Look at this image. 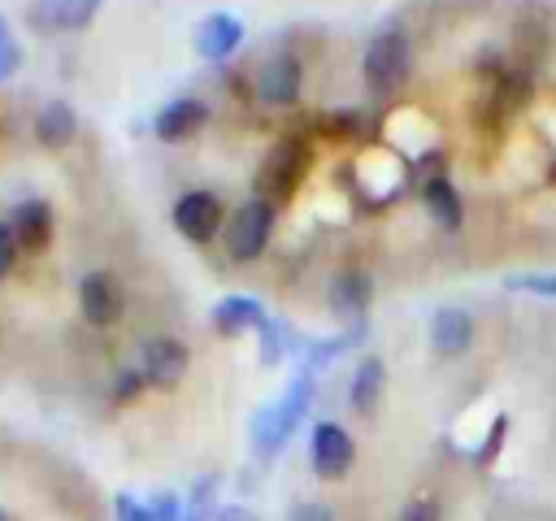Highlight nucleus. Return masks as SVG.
Returning <instances> with one entry per match:
<instances>
[{"label": "nucleus", "mask_w": 556, "mask_h": 521, "mask_svg": "<svg viewBox=\"0 0 556 521\" xmlns=\"http://www.w3.org/2000/svg\"><path fill=\"white\" fill-rule=\"evenodd\" d=\"M308 460L321 482H339V478H348V469L356 460V443L339 421H317L308 434Z\"/></svg>", "instance_id": "20e7f679"}, {"label": "nucleus", "mask_w": 556, "mask_h": 521, "mask_svg": "<svg viewBox=\"0 0 556 521\" xmlns=\"http://www.w3.org/2000/svg\"><path fill=\"white\" fill-rule=\"evenodd\" d=\"M300 82H304V69L291 52H274L261 61L256 69V100L265 109H287L300 100Z\"/></svg>", "instance_id": "423d86ee"}, {"label": "nucleus", "mask_w": 556, "mask_h": 521, "mask_svg": "<svg viewBox=\"0 0 556 521\" xmlns=\"http://www.w3.org/2000/svg\"><path fill=\"white\" fill-rule=\"evenodd\" d=\"M74 135H78V117H74V109H70L65 100H52V104L39 109V117H35V139H39L43 148H65Z\"/></svg>", "instance_id": "6ab92c4d"}, {"label": "nucleus", "mask_w": 556, "mask_h": 521, "mask_svg": "<svg viewBox=\"0 0 556 521\" xmlns=\"http://www.w3.org/2000/svg\"><path fill=\"white\" fill-rule=\"evenodd\" d=\"M182 521H204V517H200V512H191V517H182Z\"/></svg>", "instance_id": "c756f323"}, {"label": "nucleus", "mask_w": 556, "mask_h": 521, "mask_svg": "<svg viewBox=\"0 0 556 521\" xmlns=\"http://www.w3.org/2000/svg\"><path fill=\"white\" fill-rule=\"evenodd\" d=\"M308 404H313V373L304 369V373L291 378V386H287V395L278 404H269V408L256 412V421H252V447H256V456L269 460L291 439V430L304 421Z\"/></svg>", "instance_id": "f257e3e1"}, {"label": "nucleus", "mask_w": 556, "mask_h": 521, "mask_svg": "<svg viewBox=\"0 0 556 521\" xmlns=\"http://www.w3.org/2000/svg\"><path fill=\"white\" fill-rule=\"evenodd\" d=\"M395 521H443V508H439V499L417 495V499H408V504L400 508V517H395Z\"/></svg>", "instance_id": "4be33fe9"}, {"label": "nucleus", "mask_w": 556, "mask_h": 521, "mask_svg": "<svg viewBox=\"0 0 556 521\" xmlns=\"http://www.w3.org/2000/svg\"><path fill=\"white\" fill-rule=\"evenodd\" d=\"M13 239L26 252H43L52 243V208L43 200H26L13 213Z\"/></svg>", "instance_id": "2eb2a0df"}, {"label": "nucleus", "mask_w": 556, "mask_h": 521, "mask_svg": "<svg viewBox=\"0 0 556 521\" xmlns=\"http://www.w3.org/2000/svg\"><path fill=\"white\" fill-rule=\"evenodd\" d=\"M100 0H39L35 4V26H52V30H83L91 17H96Z\"/></svg>", "instance_id": "f3484780"}, {"label": "nucleus", "mask_w": 556, "mask_h": 521, "mask_svg": "<svg viewBox=\"0 0 556 521\" xmlns=\"http://www.w3.org/2000/svg\"><path fill=\"white\" fill-rule=\"evenodd\" d=\"M187 365H191L187 343H178V339H169V334H156V339H148V343L139 347V373H143L148 386L174 391V386L182 382Z\"/></svg>", "instance_id": "39448f33"}, {"label": "nucleus", "mask_w": 556, "mask_h": 521, "mask_svg": "<svg viewBox=\"0 0 556 521\" xmlns=\"http://www.w3.org/2000/svg\"><path fill=\"white\" fill-rule=\"evenodd\" d=\"M256 334H261V365H278V360L287 356V343H291V326L269 317V321H265Z\"/></svg>", "instance_id": "aec40b11"}, {"label": "nucleus", "mask_w": 556, "mask_h": 521, "mask_svg": "<svg viewBox=\"0 0 556 521\" xmlns=\"http://www.w3.org/2000/svg\"><path fill=\"white\" fill-rule=\"evenodd\" d=\"M78 308H83V317H87L91 326H113V321H122V313H126V295H122V287H117L113 274L91 269V274H83V282H78Z\"/></svg>", "instance_id": "0eeeda50"}, {"label": "nucleus", "mask_w": 556, "mask_h": 521, "mask_svg": "<svg viewBox=\"0 0 556 521\" xmlns=\"http://www.w3.org/2000/svg\"><path fill=\"white\" fill-rule=\"evenodd\" d=\"M421 204H426V213L443 226V230H456L460 221H465V208H460V191L452 187V178H430V182H421Z\"/></svg>", "instance_id": "a211bd4d"}, {"label": "nucleus", "mask_w": 556, "mask_h": 521, "mask_svg": "<svg viewBox=\"0 0 556 521\" xmlns=\"http://www.w3.org/2000/svg\"><path fill=\"white\" fill-rule=\"evenodd\" d=\"M469 343H473V317L465 308L447 304V308H439L430 317V347H434V356H443V360L465 356Z\"/></svg>", "instance_id": "9b49d317"}, {"label": "nucleus", "mask_w": 556, "mask_h": 521, "mask_svg": "<svg viewBox=\"0 0 556 521\" xmlns=\"http://www.w3.org/2000/svg\"><path fill=\"white\" fill-rule=\"evenodd\" d=\"M504 430H508V417H495V421H491V434H486L482 447L473 452L478 465H491V460H495V452H500V443H504Z\"/></svg>", "instance_id": "393cba45"}, {"label": "nucleus", "mask_w": 556, "mask_h": 521, "mask_svg": "<svg viewBox=\"0 0 556 521\" xmlns=\"http://www.w3.org/2000/svg\"><path fill=\"white\" fill-rule=\"evenodd\" d=\"M287 521H334V508L326 499H300L287 508Z\"/></svg>", "instance_id": "5701e85b"}, {"label": "nucleus", "mask_w": 556, "mask_h": 521, "mask_svg": "<svg viewBox=\"0 0 556 521\" xmlns=\"http://www.w3.org/2000/svg\"><path fill=\"white\" fill-rule=\"evenodd\" d=\"M300 169H304V148H300L295 139H278V148H269V156H265V165H261V178H256L261 191H265V200L287 195V191L295 187Z\"/></svg>", "instance_id": "9d476101"}, {"label": "nucleus", "mask_w": 556, "mask_h": 521, "mask_svg": "<svg viewBox=\"0 0 556 521\" xmlns=\"http://www.w3.org/2000/svg\"><path fill=\"white\" fill-rule=\"evenodd\" d=\"M13 260H17V239H13V226L0 221V278L13 269Z\"/></svg>", "instance_id": "cd10ccee"}, {"label": "nucleus", "mask_w": 556, "mask_h": 521, "mask_svg": "<svg viewBox=\"0 0 556 521\" xmlns=\"http://www.w3.org/2000/svg\"><path fill=\"white\" fill-rule=\"evenodd\" d=\"M113 508H117V521H152V508L139 504L135 495H117Z\"/></svg>", "instance_id": "bb28decb"}, {"label": "nucleus", "mask_w": 556, "mask_h": 521, "mask_svg": "<svg viewBox=\"0 0 556 521\" xmlns=\"http://www.w3.org/2000/svg\"><path fill=\"white\" fill-rule=\"evenodd\" d=\"M269 321L265 304L256 295H226L213 304V326L217 334H243V330H261Z\"/></svg>", "instance_id": "4468645a"}, {"label": "nucleus", "mask_w": 556, "mask_h": 521, "mask_svg": "<svg viewBox=\"0 0 556 521\" xmlns=\"http://www.w3.org/2000/svg\"><path fill=\"white\" fill-rule=\"evenodd\" d=\"M369 300H374V278H369L365 269H339V274L330 278V287H326L330 313L343 317V321H352V326L365 317Z\"/></svg>", "instance_id": "1a4fd4ad"}, {"label": "nucleus", "mask_w": 556, "mask_h": 521, "mask_svg": "<svg viewBox=\"0 0 556 521\" xmlns=\"http://www.w3.org/2000/svg\"><path fill=\"white\" fill-rule=\"evenodd\" d=\"M382 386H387V365H382V356H365V360L356 365V373H352V386H348L352 408H356L361 417H374L378 404H382Z\"/></svg>", "instance_id": "dca6fc26"}, {"label": "nucleus", "mask_w": 556, "mask_h": 521, "mask_svg": "<svg viewBox=\"0 0 556 521\" xmlns=\"http://www.w3.org/2000/svg\"><path fill=\"white\" fill-rule=\"evenodd\" d=\"M148 508H152V521H182V517H187V512H182V499H178L174 491H161Z\"/></svg>", "instance_id": "a878e982"}, {"label": "nucleus", "mask_w": 556, "mask_h": 521, "mask_svg": "<svg viewBox=\"0 0 556 521\" xmlns=\"http://www.w3.org/2000/svg\"><path fill=\"white\" fill-rule=\"evenodd\" d=\"M191 43H195V52H200L204 61H226V56L243 43V22L230 17V13H208V17L195 26Z\"/></svg>", "instance_id": "f8f14e48"}, {"label": "nucleus", "mask_w": 556, "mask_h": 521, "mask_svg": "<svg viewBox=\"0 0 556 521\" xmlns=\"http://www.w3.org/2000/svg\"><path fill=\"white\" fill-rule=\"evenodd\" d=\"M174 226H178L182 239L208 243V239L217 234V226H222V204H217V195H213V191H187V195H178V204H174Z\"/></svg>", "instance_id": "6e6552de"}, {"label": "nucleus", "mask_w": 556, "mask_h": 521, "mask_svg": "<svg viewBox=\"0 0 556 521\" xmlns=\"http://www.w3.org/2000/svg\"><path fill=\"white\" fill-rule=\"evenodd\" d=\"M504 287L508 291H530V295L556 300V274H513V278H504Z\"/></svg>", "instance_id": "412c9836"}, {"label": "nucleus", "mask_w": 556, "mask_h": 521, "mask_svg": "<svg viewBox=\"0 0 556 521\" xmlns=\"http://www.w3.org/2000/svg\"><path fill=\"white\" fill-rule=\"evenodd\" d=\"M217 521H256V512H248V508L230 504V508H222V512H217Z\"/></svg>", "instance_id": "c85d7f7f"}, {"label": "nucleus", "mask_w": 556, "mask_h": 521, "mask_svg": "<svg viewBox=\"0 0 556 521\" xmlns=\"http://www.w3.org/2000/svg\"><path fill=\"white\" fill-rule=\"evenodd\" d=\"M143 386H148V382H143V373H139V369H122V373H117V382H113V399H117V404H130Z\"/></svg>", "instance_id": "b1692460"}, {"label": "nucleus", "mask_w": 556, "mask_h": 521, "mask_svg": "<svg viewBox=\"0 0 556 521\" xmlns=\"http://www.w3.org/2000/svg\"><path fill=\"white\" fill-rule=\"evenodd\" d=\"M365 87L374 100H391L404 82H408V69H413V43L404 30H378L365 48Z\"/></svg>", "instance_id": "f03ea898"}, {"label": "nucleus", "mask_w": 556, "mask_h": 521, "mask_svg": "<svg viewBox=\"0 0 556 521\" xmlns=\"http://www.w3.org/2000/svg\"><path fill=\"white\" fill-rule=\"evenodd\" d=\"M274 217H278L274 200H265V195L243 200V204L235 208L230 226H226V247H230V256H235V260H256V256L265 252L269 234H274Z\"/></svg>", "instance_id": "7ed1b4c3"}, {"label": "nucleus", "mask_w": 556, "mask_h": 521, "mask_svg": "<svg viewBox=\"0 0 556 521\" xmlns=\"http://www.w3.org/2000/svg\"><path fill=\"white\" fill-rule=\"evenodd\" d=\"M0 521H13V517H9V512H0Z\"/></svg>", "instance_id": "7c9ffc66"}, {"label": "nucleus", "mask_w": 556, "mask_h": 521, "mask_svg": "<svg viewBox=\"0 0 556 521\" xmlns=\"http://www.w3.org/2000/svg\"><path fill=\"white\" fill-rule=\"evenodd\" d=\"M204 122H208V104L195 100V96H182V100H169V104L152 117V130H156V139L178 143V139H191Z\"/></svg>", "instance_id": "ddd939ff"}]
</instances>
